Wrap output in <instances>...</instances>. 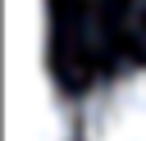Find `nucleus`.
<instances>
[{
  "label": "nucleus",
  "instance_id": "obj_1",
  "mask_svg": "<svg viewBox=\"0 0 146 141\" xmlns=\"http://www.w3.org/2000/svg\"><path fill=\"white\" fill-rule=\"evenodd\" d=\"M82 141H146V68L119 73L87 96Z\"/></svg>",
  "mask_w": 146,
  "mask_h": 141
}]
</instances>
